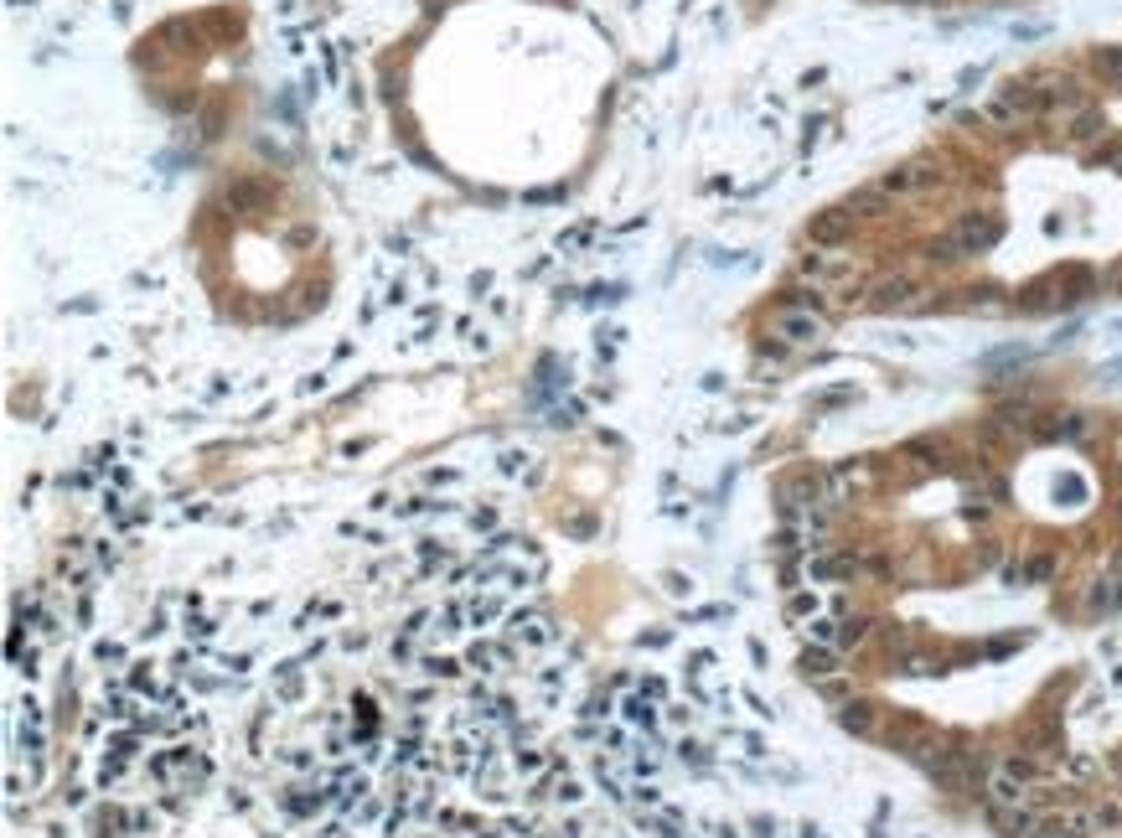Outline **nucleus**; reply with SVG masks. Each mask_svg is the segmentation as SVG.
Returning a JSON list of instances; mask_svg holds the SVG:
<instances>
[{
    "instance_id": "obj_1",
    "label": "nucleus",
    "mask_w": 1122,
    "mask_h": 838,
    "mask_svg": "<svg viewBox=\"0 0 1122 838\" xmlns=\"http://www.w3.org/2000/svg\"><path fill=\"white\" fill-rule=\"evenodd\" d=\"M993 238H998V218H993V213H962V218L931 244V259H967V254H983Z\"/></svg>"
},
{
    "instance_id": "obj_2",
    "label": "nucleus",
    "mask_w": 1122,
    "mask_h": 838,
    "mask_svg": "<svg viewBox=\"0 0 1122 838\" xmlns=\"http://www.w3.org/2000/svg\"><path fill=\"white\" fill-rule=\"evenodd\" d=\"M797 269H802V280H812V285H848L859 275V264H854V254H838V249H812V254H802L797 259Z\"/></svg>"
},
{
    "instance_id": "obj_3",
    "label": "nucleus",
    "mask_w": 1122,
    "mask_h": 838,
    "mask_svg": "<svg viewBox=\"0 0 1122 838\" xmlns=\"http://www.w3.org/2000/svg\"><path fill=\"white\" fill-rule=\"evenodd\" d=\"M936 182H942V166H936V161H905V166L879 176V192H885V197H911V192H926Z\"/></svg>"
},
{
    "instance_id": "obj_4",
    "label": "nucleus",
    "mask_w": 1122,
    "mask_h": 838,
    "mask_svg": "<svg viewBox=\"0 0 1122 838\" xmlns=\"http://www.w3.org/2000/svg\"><path fill=\"white\" fill-rule=\"evenodd\" d=\"M776 337L786 347H812L817 337H823V316L807 311V306H781L776 311Z\"/></svg>"
},
{
    "instance_id": "obj_5",
    "label": "nucleus",
    "mask_w": 1122,
    "mask_h": 838,
    "mask_svg": "<svg viewBox=\"0 0 1122 838\" xmlns=\"http://www.w3.org/2000/svg\"><path fill=\"white\" fill-rule=\"evenodd\" d=\"M848 228H854V213H848V207H828V213L812 218L807 233H812L817 249H833V244H843V238H848Z\"/></svg>"
},
{
    "instance_id": "obj_6",
    "label": "nucleus",
    "mask_w": 1122,
    "mask_h": 838,
    "mask_svg": "<svg viewBox=\"0 0 1122 838\" xmlns=\"http://www.w3.org/2000/svg\"><path fill=\"white\" fill-rule=\"evenodd\" d=\"M911 295H916V280H905V275H895V280H879L874 285V311H895V306H911Z\"/></svg>"
},
{
    "instance_id": "obj_7",
    "label": "nucleus",
    "mask_w": 1122,
    "mask_h": 838,
    "mask_svg": "<svg viewBox=\"0 0 1122 838\" xmlns=\"http://www.w3.org/2000/svg\"><path fill=\"white\" fill-rule=\"evenodd\" d=\"M802 673L817 678V683L833 678V647H807V652H802Z\"/></svg>"
},
{
    "instance_id": "obj_8",
    "label": "nucleus",
    "mask_w": 1122,
    "mask_h": 838,
    "mask_svg": "<svg viewBox=\"0 0 1122 838\" xmlns=\"http://www.w3.org/2000/svg\"><path fill=\"white\" fill-rule=\"evenodd\" d=\"M843 730H854V735H864V730H874V714H869V704H843Z\"/></svg>"
},
{
    "instance_id": "obj_9",
    "label": "nucleus",
    "mask_w": 1122,
    "mask_h": 838,
    "mask_svg": "<svg viewBox=\"0 0 1122 838\" xmlns=\"http://www.w3.org/2000/svg\"><path fill=\"white\" fill-rule=\"evenodd\" d=\"M1097 68L1112 73V78H1122V47H1097Z\"/></svg>"
},
{
    "instance_id": "obj_10",
    "label": "nucleus",
    "mask_w": 1122,
    "mask_h": 838,
    "mask_svg": "<svg viewBox=\"0 0 1122 838\" xmlns=\"http://www.w3.org/2000/svg\"><path fill=\"white\" fill-rule=\"evenodd\" d=\"M864 632H869V621H864V616H854V621H843V632H838V647H854V642H859Z\"/></svg>"
},
{
    "instance_id": "obj_11",
    "label": "nucleus",
    "mask_w": 1122,
    "mask_h": 838,
    "mask_svg": "<svg viewBox=\"0 0 1122 838\" xmlns=\"http://www.w3.org/2000/svg\"><path fill=\"white\" fill-rule=\"evenodd\" d=\"M1091 135H1102V114H1081V119H1076L1071 140H1091Z\"/></svg>"
},
{
    "instance_id": "obj_12",
    "label": "nucleus",
    "mask_w": 1122,
    "mask_h": 838,
    "mask_svg": "<svg viewBox=\"0 0 1122 838\" xmlns=\"http://www.w3.org/2000/svg\"><path fill=\"white\" fill-rule=\"evenodd\" d=\"M1117 823H1122V813H1117L1112 802H1107V807H1097V813H1091V828H1117Z\"/></svg>"
},
{
    "instance_id": "obj_13",
    "label": "nucleus",
    "mask_w": 1122,
    "mask_h": 838,
    "mask_svg": "<svg viewBox=\"0 0 1122 838\" xmlns=\"http://www.w3.org/2000/svg\"><path fill=\"white\" fill-rule=\"evenodd\" d=\"M1050 570H1055V564H1050V559L1040 554V559H1029V564H1024V580H1045Z\"/></svg>"
},
{
    "instance_id": "obj_14",
    "label": "nucleus",
    "mask_w": 1122,
    "mask_h": 838,
    "mask_svg": "<svg viewBox=\"0 0 1122 838\" xmlns=\"http://www.w3.org/2000/svg\"><path fill=\"white\" fill-rule=\"evenodd\" d=\"M807 611H817V595H797L792 601V616H807Z\"/></svg>"
}]
</instances>
